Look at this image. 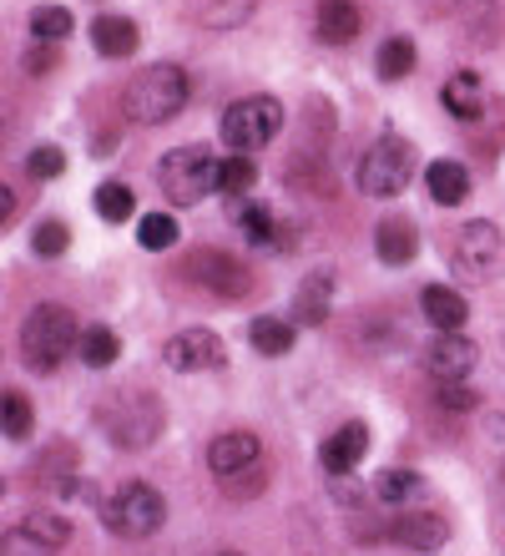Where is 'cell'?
<instances>
[{"label":"cell","instance_id":"obj_1","mask_svg":"<svg viewBox=\"0 0 505 556\" xmlns=\"http://www.w3.org/2000/svg\"><path fill=\"white\" fill-rule=\"evenodd\" d=\"M188 72L177 61H157V66H142V72L127 81L122 91V112H127L137 127H162L173 122L182 106H188Z\"/></svg>","mask_w":505,"mask_h":556},{"label":"cell","instance_id":"obj_2","mask_svg":"<svg viewBox=\"0 0 505 556\" xmlns=\"http://www.w3.org/2000/svg\"><path fill=\"white\" fill-rule=\"evenodd\" d=\"M76 344H81V329H76L72 308L61 304H36L26 314V324H21V359L36 375H51Z\"/></svg>","mask_w":505,"mask_h":556},{"label":"cell","instance_id":"obj_3","mask_svg":"<svg viewBox=\"0 0 505 556\" xmlns=\"http://www.w3.org/2000/svg\"><path fill=\"white\" fill-rule=\"evenodd\" d=\"M97 420H101V430H106L112 445L142 451V445H152L162 430V405H157V395H147V390H116V395L101 400Z\"/></svg>","mask_w":505,"mask_h":556},{"label":"cell","instance_id":"obj_4","mask_svg":"<svg viewBox=\"0 0 505 556\" xmlns=\"http://www.w3.org/2000/svg\"><path fill=\"white\" fill-rule=\"evenodd\" d=\"M217 162L207 147H173L167 157L157 162V182L167 192V203L177 207H192L202 203L207 192H217Z\"/></svg>","mask_w":505,"mask_h":556},{"label":"cell","instance_id":"obj_5","mask_svg":"<svg viewBox=\"0 0 505 556\" xmlns=\"http://www.w3.org/2000/svg\"><path fill=\"white\" fill-rule=\"evenodd\" d=\"M101 521H106L116 536L142 542V536L162 531V521H167V501H162L147 481H127V485H116L112 496H106V506H101Z\"/></svg>","mask_w":505,"mask_h":556},{"label":"cell","instance_id":"obj_6","mask_svg":"<svg viewBox=\"0 0 505 556\" xmlns=\"http://www.w3.org/2000/svg\"><path fill=\"white\" fill-rule=\"evenodd\" d=\"M359 192L369 198H394V192L409 188V177H415V147L404 142V137L384 132L369 152L359 157Z\"/></svg>","mask_w":505,"mask_h":556},{"label":"cell","instance_id":"obj_7","mask_svg":"<svg viewBox=\"0 0 505 556\" xmlns=\"http://www.w3.org/2000/svg\"><path fill=\"white\" fill-rule=\"evenodd\" d=\"M283 127V106L278 97H243L223 112V147H232V157H248L253 147H268Z\"/></svg>","mask_w":505,"mask_h":556},{"label":"cell","instance_id":"obj_8","mask_svg":"<svg viewBox=\"0 0 505 556\" xmlns=\"http://www.w3.org/2000/svg\"><path fill=\"white\" fill-rule=\"evenodd\" d=\"M188 278L198 283L202 293H213V299H248V293L258 289V278H253V268L243 264V258H232V253L223 249H198L188 253Z\"/></svg>","mask_w":505,"mask_h":556},{"label":"cell","instance_id":"obj_9","mask_svg":"<svg viewBox=\"0 0 505 556\" xmlns=\"http://www.w3.org/2000/svg\"><path fill=\"white\" fill-rule=\"evenodd\" d=\"M450 264L460 268V278H470V283H485L495 274V264H501V228L485 218L465 223L455 243H450Z\"/></svg>","mask_w":505,"mask_h":556},{"label":"cell","instance_id":"obj_10","mask_svg":"<svg viewBox=\"0 0 505 556\" xmlns=\"http://www.w3.org/2000/svg\"><path fill=\"white\" fill-rule=\"evenodd\" d=\"M223 359H228V350L213 329H182L162 344V365L177 369V375H202V369H217Z\"/></svg>","mask_w":505,"mask_h":556},{"label":"cell","instance_id":"obj_11","mask_svg":"<svg viewBox=\"0 0 505 556\" xmlns=\"http://www.w3.org/2000/svg\"><path fill=\"white\" fill-rule=\"evenodd\" d=\"M425 369H430L440 384L465 380V375L476 369V339H465V334H434L430 344H425Z\"/></svg>","mask_w":505,"mask_h":556},{"label":"cell","instance_id":"obj_12","mask_svg":"<svg viewBox=\"0 0 505 556\" xmlns=\"http://www.w3.org/2000/svg\"><path fill=\"white\" fill-rule=\"evenodd\" d=\"M390 542L409 546V552H440L450 542V521L440 511H400L390 521Z\"/></svg>","mask_w":505,"mask_h":556},{"label":"cell","instance_id":"obj_13","mask_svg":"<svg viewBox=\"0 0 505 556\" xmlns=\"http://www.w3.org/2000/svg\"><path fill=\"white\" fill-rule=\"evenodd\" d=\"M364 451H369V425H364V420H349V425H339V430L324 440L318 460H324V470H329V481H339V476H349V470L359 466Z\"/></svg>","mask_w":505,"mask_h":556},{"label":"cell","instance_id":"obj_14","mask_svg":"<svg viewBox=\"0 0 505 556\" xmlns=\"http://www.w3.org/2000/svg\"><path fill=\"white\" fill-rule=\"evenodd\" d=\"M263 460V440L253 435V430H228V435H217L213 445H207V466H213V476L223 481V476H232V470H248Z\"/></svg>","mask_w":505,"mask_h":556},{"label":"cell","instance_id":"obj_15","mask_svg":"<svg viewBox=\"0 0 505 556\" xmlns=\"http://www.w3.org/2000/svg\"><path fill=\"white\" fill-rule=\"evenodd\" d=\"M329 308H333V268H314V274L293 289V319L314 329V324L329 319Z\"/></svg>","mask_w":505,"mask_h":556},{"label":"cell","instance_id":"obj_16","mask_svg":"<svg viewBox=\"0 0 505 556\" xmlns=\"http://www.w3.org/2000/svg\"><path fill=\"white\" fill-rule=\"evenodd\" d=\"M419 308H425V319L440 329V334H460L465 319H470V308H465V299L450 283H430V289L419 293Z\"/></svg>","mask_w":505,"mask_h":556},{"label":"cell","instance_id":"obj_17","mask_svg":"<svg viewBox=\"0 0 505 556\" xmlns=\"http://www.w3.org/2000/svg\"><path fill=\"white\" fill-rule=\"evenodd\" d=\"M440 102H445L450 117H460V122H476L480 112H485V81H480L476 72H455L445 81V91H440Z\"/></svg>","mask_w":505,"mask_h":556},{"label":"cell","instance_id":"obj_18","mask_svg":"<svg viewBox=\"0 0 505 556\" xmlns=\"http://www.w3.org/2000/svg\"><path fill=\"white\" fill-rule=\"evenodd\" d=\"M258 11V0H188V21L202 30H232Z\"/></svg>","mask_w":505,"mask_h":556},{"label":"cell","instance_id":"obj_19","mask_svg":"<svg viewBox=\"0 0 505 556\" xmlns=\"http://www.w3.org/2000/svg\"><path fill=\"white\" fill-rule=\"evenodd\" d=\"M425 188H430V198L440 207H455V203H465V198H470V173H465L455 157H440V162H430V167H425Z\"/></svg>","mask_w":505,"mask_h":556},{"label":"cell","instance_id":"obj_20","mask_svg":"<svg viewBox=\"0 0 505 556\" xmlns=\"http://www.w3.org/2000/svg\"><path fill=\"white\" fill-rule=\"evenodd\" d=\"M137 41H142V30L131 26L127 15H97L91 21V46H97L101 56H131L137 51Z\"/></svg>","mask_w":505,"mask_h":556},{"label":"cell","instance_id":"obj_21","mask_svg":"<svg viewBox=\"0 0 505 556\" xmlns=\"http://www.w3.org/2000/svg\"><path fill=\"white\" fill-rule=\"evenodd\" d=\"M364 15L354 0H318V36L333 46H349L354 36H359Z\"/></svg>","mask_w":505,"mask_h":556},{"label":"cell","instance_id":"obj_22","mask_svg":"<svg viewBox=\"0 0 505 556\" xmlns=\"http://www.w3.org/2000/svg\"><path fill=\"white\" fill-rule=\"evenodd\" d=\"M375 249H379V258H384L390 268H404L409 258H415V249H419L415 223L409 218H384L379 223V233H375Z\"/></svg>","mask_w":505,"mask_h":556},{"label":"cell","instance_id":"obj_23","mask_svg":"<svg viewBox=\"0 0 505 556\" xmlns=\"http://www.w3.org/2000/svg\"><path fill=\"white\" fill-rule=\"evenodd\" d=\"M21 536H26L36 552H61V546L72 542V521L56 511H30L26 521H21Z\"/></svg>","mask_w":505,"mask_h":556},{"label":"cell","instance_id":"obj_24","mask_svg":"<svg viewBox=\"0 0 505 556\" xmlns=\"http://www.w3.org/2000/svg\"><path fill=\"white\" fill-rule=\"evenodd\" d=\"M248 344L258 354H268V359H278V354L293 350V324L278 319V314H258V319L248 324Z\"/></svg>","mask_w":505,"mask_h":556},{"label":"cell","instance_id":"obj_25","mask_svg":"<svg viewBox=\"0 0 505 556\" xmlns=\"http://www.w3.org/2000/svg\"><path fill=\"white\" fill-rule=\"evenodd\" d=\"M76 354H81L91 369H106V365H116V354H122V339H116L106 324H91V329H81V344H76Z\"/></svg>","mask_w":505,"mask_h":556},{"label":"cell","instance_id":"obj_26","mask_svg":"<svg viewBox=\"0 0 505 556\" xmlns=\"http://www.w3.org/2000/svg\"><path fill=\"white\" fill-rule=\"evenodd\" d=\"M36 430V415H30V400L21 390H0V435L26 440Z\"/></svg>","mask_w":505,"mask_h":556},{"label":"cell","instance_id":"obj_27","mask_svg":"<svg viewBox=\"0 0 505 556\" xmlns=\"http://www.w3.org/2000/svg\"><path fill=\"white\" fill-rule=\"evenodd\" d=\"M375 66H379V76H384V81H400V76H409V72H415V41L390 36V41L379 46Z\"/></svg>","mask_w":505,"mask_h":556},{"label":"cell","instance_id":"obj_28","mask_svg":"<svg viewBox=\"0 0 505 556\" xmlns=\"http://www.w3.org/2000/svg\"><path fill=\"white\" fill-rule=\"evenodd\" d=\"M238 223H243V233H248V243L253 249H274L278 243V223H274V207L268 203H248V207H238Z\"/></svg>","mask_w":505,"mask_h":556},{"label":"cell","instance_id":"obj_29","mask_svg":"<svg viewBox=\"0 0 505 556\" xmlns=\"http://www.w3.org/2000/svg\"><path fill=\"white\" fill-rule=\"evenodd\" d=\"M253 182H258V167H253V157H223V162H217V192L243 198V192H253Z\"/></svg>","mask_w":505,"mask_h":556},{"label":"cell","instance_id":"obj_30","mask_svg":"<svg viewBox=\"0 0 505 556\" xmlns=\"http://www.w3.org/2000/svg\"><path fill=\"white\" fill-rule=\"evenodd\" d=\"M415 491H419L415 470H379L375 476V501H384V506H404V501H415Z\"/></svg>","mask_w":505,"mask_h":556},{"label":"cell","instance_id":"obj_31","mask_svg":"<svg viewBox=\"0 0 505 556\" xmlns=\"http://www.w3.org/2000/svg\"><path fill=\"white\" fill-rule=\"evenodd\" d=\"M97 213L106 223H127L131 213H137V198H131L127 182H101L97 188Z\"/></svg>","mask_w":505,"mask_h":556},{"label":"cell","instance_id":"obj_32","mask_svg":"<svg viewBox=\"0 0 505 556\" xmlns=\"http://www.w3.org/2000/svg\"><path fill=\"white\" fill-rule=\"evenodd\" d=\"M137 243H142V249H152V253L173 249V243H177V218H173V213H147V218L137 223Z\"/></svg>","mask_w":505,"mask_h":556},{"label":"cell","instance_id":"obj_33","mask_svg":"<svg viewBox=\"0 0 505 556\" xmlns=\"http://www.w3.org/2000/svg\"><path fill=\"white\" fill-rule=\"evenodd\" d=\"M72 26L76 21H72L66 5H36V11H30V30H36V41H61Z\"/></svg>","mask_w":505,"mask_h":556},{"label":"cell","instance_id":"obj_34","mask_svg":"<svg viewBox=\"0 0 505 556\" xmlns=\"http://www.w3.org/2000/svg\"><path fill=\"white\" fill-rule=\"evenodd\" d=\"M66 243H72V233H66V223H61V218L36 223V233H30V249L41 253V258H56V253H66Z\"/></svg>","mask_w":505,"mask_h":556},{"label":"cell","instance_id":"obj_35","mask_svg":"<svg viewBox=\"0 0 505 556\" xmlns=\"http://www.w3.org/2000/svg\"><path fill=\"white\" fill-rule=\"evenodd\" d=\"M223 491H228L232 501H248V496H258L263 485H268V470H263V460L258 466H248V470H232V476H223Z\"/></svg>","mask_w":505,"mask_h":556},{"label":"cell","instance_id":"obj_36","mask_svg":"<svg viewBox=\"0 0 505 556\" xmlns=\"http://www.w3.org/2000/svg\"><path fill=\"white\" fill-rule=\"evenodd\" d=\"M26 173L30 177H61L66 173V152H61V147H36L26 157Z\"/></svg>","mask_w":505,"mask_h":556},{"label":"cell","instance_id":"obj_37","mask_svg":"<svg viewBox=\"0 0 505 556\" xmlns=\"http://www.w3.org/2000/svg\"><path fill=\"white\" fill-rule=\"evenodd\" d=\"M440 15H455V21H485L495 11V0H434Z\"/></svg>","mask_w":505,"mask_h":556},{"label":"cell","instance_id":"obj_38","mask_svg":"<svg viewBox=\"0 0 505 556\" xmlns=\"http://www.w3.org/2000/svg\"><path fill=\"white\" fill-rule=\"evenodd\" d=\"M434 400H440V405H445V410H476V390H470V384L465 380H450V384H440V390H434Z\"/></svg>","mask_w":505,"mask_h":556},{"label":"cell","instance_id":"obj_39","mask_svg":"<svg viewBox=\"0 0 505 556\" xmlns=\"http://www.w3.org/2000/svg\"><path fill=\"white\" fill-rule=\"evenodd\" d=\"M26 66H30L36 76L51 72V66H56V51H46V46H41V51H30V56H26Z\"/></svg>","mask_w":505,"mask_h":556},{"label":"cell","instance_id":"obj_40","mask_svg":"<svg viewBox=\"0 0 505 556\" xmlns=\"http://www.w3.org/2000/svg\"><path fill=\"white\" fill-rule=\"evenodd\" d=\"M11 218H15V192L0 182V233H5V223H11Z\"/></svg>","mask_w":505,"mask_h":556},{"label":"cell","instance_id":"obj_41","mask_svg":"<svg viewBox=\"0 0 505 556\" xmlns=\"http://www.w3.org/2000/svg\"><path fill=\"white\" fill-rule=\"evenodd\" d=\"M217 556H243V552H217Z\"/></svg>","mask_w":505,"mask_h":556}]
</instances>
